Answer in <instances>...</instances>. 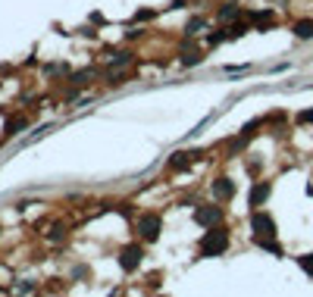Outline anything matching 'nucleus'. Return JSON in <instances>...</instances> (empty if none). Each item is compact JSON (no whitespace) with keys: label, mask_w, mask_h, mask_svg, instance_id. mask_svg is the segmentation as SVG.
I'll return each mask as SVG.
<instances>
[{"label":"nucleus","mask_w":313,"mask_h":297,"mask_svg":"<svg viewBox=\"0 0 313 297\" xmlns=\"http://www.w3.org/2000/svg\"><path fill=\"white\" fill-rule=\"evenodd\" d=\"M248 22H254V25H260V28H269V25H273V13L269 10H254V13H248Z\"/></svg>","instance_id":"obj_9"},{"label":"nucleus","mask_w":313,"mask_h":297,"mask_svg":"<svg viewBox=\"0 0 313 297\" xmlns=\"http://www.w3.org/2000/svg\"><path fill=\"white\" fill-rule=\"evenodd\" d=\"M294 35H298L301 41L313 38V22H310V19H301V22H294Z\"/></svg>","instance_id":"obj_11"},{"label":"nucleus","mask_w":313,"mask_h":297,"mask_svg":"<svg viewBox=\"0 0 313 297\" xmlns=\"http://www.w3.org/2000/svg\"><path fill=\"white\" fill-rule=\"evenodd\" d=\"M141 257H144V250H141L138 244L122 247V250H119V266H122V272H135V269H138V263H141Z\"/></svg>","instance_id":"obj_4"},{"label":"nucleus","mask_w":313,"mask_h":297,"mask_svg":"<svg viewBox=\"0 0 313 297\" xmlns=\"http://www.w3.org/2000/svg\"><path fill=\"white\" fill-rule=\"evenodd\" d=\"M91 75H94L91 69H82V72H75V75H72V84H79V88H82V84H88V81H91Z\"/></svg>","instance_id":"obj_17"},{"label":"nucleus","mask_w":313,"mask_h":297,"mask_svg":"<svg viewBox=\"0 0 313 297\" xmlns=\"http://www.w3.org/2000/svg\"><path fill=\"white\" fill-rule=\"evenodd\" d=\"M238 6H235V3H223V6H219V13H216V19L219 22H232V19H238Z\"/></svg>","instance_id":"obj_10"},{"label":"nucleus","mask_w":313,"mask_h":297,"mask_svg":"<svg viewBox=\"0 0 313 297\" xmlns=\"http://www.w3.org/2000/svg\"><path fill=\"white\" fill-rule=\"evenodd\" d=\"M198 157H200L198 150H188V154H185V150H179V154L169 157V169H172V172H182V169H188Z\"/></svg>","instance_id":"obj_6"},{"label":"nucleus","mask_w":313,"mask_h":297,"mask_svg":"<svg viewBox=\"0 0 313 297\" xmlns=\"http://www.w3.org/2000/svg\"><path fill=\"white\" fill-rule=\"evenodd\" d=\"M269 182H257L251 188V207H260V203H266V197H269Z\"/></svg>","instance_id":"obj_8"},{"label":"nucleus","mask_w":313,"mask_h":297,"mask_svg":"<svg viewBox=\"0 0 313 297\" xmlns=\"http://www.w3.org/2000/svg\"><path fill=\"white\" fill-rule=\"evenodd\" d=\"M248 31H251V25H248V22H235V25H229V28H226V41L241 38V35H248Z\"/></svg>","instance_id":"obj_12"},{"label":"nucleus","mask_w":313,"mask_h":297,"mask_svg":"<svg viewBox=\"0 0 313 297\" xmlns=\"http://www.w3.org/2000/svg\"><path fill=\"white\" fill-rule=\"evenodd\" d=\"M232 194H235V182H232V178H216V182H213V197L216 200H229Z\"/></svg>","instance_id":"obj_7"},{"label":"nucleus","mask_w":313,"mask_h":297,"mask_svg":"<svg viewBox=\"0 0 313 297\" xmlns=\"http://www.w3.org/2000/svg\"><path fill=\"white\" fill-rule=\"evenodd\" d=\"M298 266L313 278V253H304V257H298Z\"/></svg>","instance_id":"obj_16"},{"label":"nucleus","mask_w":313,"mask_h":297,"mask_svg":"<svg viewBox=\"0 0 313 297\" xmlns=\"http://www.w3.org/2000/svg\"><path fill=\"white\" fill-rule=\"evenodd\" d=\"M129 63H132V54H129V50H122V54L110 63V69H122V66H129Z\"/></svg>","instance_id":"obj_15"},{"label":"nucleus","mask_w":313,"mask_h":297,"mask_svg":"<svg viewBox=\"0 0 313 297\" xmlns=\"http://www.w3.org/2000/svg\"><path fill=\"white\" fill-rule=\"evenodd\" d=\"M298 122H313V109H304V113L298 116Z\"/></svg>","instance_id":"obj_21"},{"label":"nucleus","mask_w":313,"mask_h":297,"mask_svg":"<svg viewBox=\"0 0 313 297\" xmlns=\"http://www.w3.org/2000/svg\"><path fill=\"white\" fill-rule=\"evenodd\" d=\"M25 125H28V119L25 116H19V119H13V122H6V135H19Z\"/></svg>","instance_id":"obj_13"},{"label":"nucleus","mask_w":313,"mask_h":297,"mask_svg":"<svg viewBox=\"0 0 313 297\" xmlns=\"http://www.w3.org/2000/svg\"><path fill=\"white\" fill-rule=\"evenodd\" d=\"M251 228L257 232V238H276V222L263 210H254L251 213Z\"/></svg>","instance_id":"obj_2"},{"label":"nucleus","mask_w":313,"mask_h":297,"mask_svg":"<svg viewBox=\"0 0 313 297\" xmlns=\"http://www.w3.org/2000/svg\"><path fill=\"white\" fill-rule=\"evenodd\" d=\"M204 16H194V19H188V25H185V31H188V35H198L200 28H204Z\"/></svg>","instance_id":"obj_14"},{"label":"nucleus","mask_w":313,"mask_h":297,"mask_svg":"<svg viewBox=\"0 0 313 297\" xmlns=\"http://www.w3.org/2000/svg\"><path fill=\"white\" fill-rule=\"evenodd\" d=\"M219 219H223V210H219V207H198V210H194V222H198V225L213 228V225H219Z\"/></svg>","instance_id":"obj_5"},{"label":"nucleus","mask_w":313,"mask_h":297,"mask_svg":"<svg viewBox=\"0 0 313 297\" xmlns=\"http://www.w3.org/2000/svg\"><path fill=\"white\" fill-rule=\"evenodd\" d=\"M147 19H154V10H141V13H135V19H132V22H147Z\"/></svg>","instance_id":"obj_19"},{"label":"nucleus","mask_w":313,"mask_h":297,"mask_svg":"<svg viewBox=\"0 0 313 297\" xmlns=\"http://www.w3.org/2000/svg\"><path fill=\"white\" fill-rule=\"evenodd\" d=\"M200 59H204V56H200L198 50H191V54H185V50H182V63H185V66H198Z\"/></svg>","instance_id":"obj_18"},{"label":"nucleus","mask_w":313,"mask_h":297,"mask_svg":"<svg viewBox=\"0 0 313 297\" xmlns=\"http://www.w3.org/2000/svg\"><path fill=\"white\" fill-rule=\"evenodd\" d=\"M226 250H229V232L226 228H210L200 238V257H219Z\"/></svg>","instance_id":"obj_1"},{"label":"nucleus","mask_w":313,"mask_h":297,"mask_svg":"<svg viewBox=\"0 0 313 297\" xmlns=\"http://www.w3.org/2000/svg\"><path fill=\"white\" fill-rule=\"evenodd\" d=\"M160 228H163V219H160L157 213H144V216H138V232H141V238H144V241H157Z\"/></svg>","instance_id":"obj_3"},{"label":"nucleus","mask_w":313,"mask_h":297,"mask_svg":"<svg viewBox=\"0 0 313 297\" xmlns=\"http://www.w3.org/2000/svg\"><path fill=\"white\" fill-rule=\"evenodd\" d=\"M226 72H229V75H244V72H248V66H226Z\"/></svg>","instance_id":"obj_20"}]
</instances>
